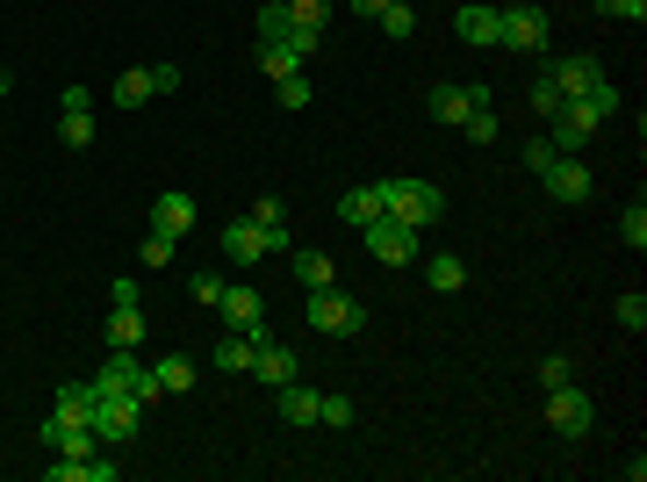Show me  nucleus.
<instances>
[{"label":"nucleus","instance_id":"36","mask_svg":"<svg viewBox=\"0 0 647 482\" xmlns=\"http://www.w3.org/2000/svg\"><path fill=\"white\" fill-rule=\"evenodd\" d=\"M144 80H152V94H180V66H173V58L144 66Z\"/></svg>","mask_w":647,"mask_h":482},{"label":"nucleus","instance_id":"44","mask_svg":"<svg viewBox=\"0 0 647 482\" xmlns=\"http://www.w3.org/2000/svg\"><path fill=\"white\" fill-rule=\"evenodd\" d=\"M8 86H15V72H8V66H0V94H8Z\"/></svg>","mask_w":647,"mask_h":482},{"label":"nucleus","instance_id":"42","mask_svg":"<svg viewBox=\"0 0 647 482\" xmlns=\"http://www.w3.org/2000/svg\"><path fill=\"white\" fill-rule=\"evenodd\" d=\"M546 158H554V144H546V138H532V144H526V152H518V166H526V173H540V166H546Z\"/></svg>","mask_w":647,"mask_h":482},{"label":"nucleus","instance_id":"15","mask_svg":"<svg viewBox=\"0 0 647 482\" xmlns=\"http://www.w3.org/2000/svg\"><path fill=\"white\" fill-rule=\"evenodd\" d=\"M273 411H281V425H317V389H303V381H281L273 389Z\"/></svg>","mask_w":647,"mask_h":482},{"label":"nucleus","instance_id":"3","mask_svg":"<svg viewBox=\"0 0 647 482\" xmlns=\"http://www.w3.org/2000/svg\"><path fill=\"white\" fill-rule=\"evenodd\" d=\"M381 216H396V224H410V231H432L446 216V188L439 180H417V173L381 180Z\"/></svg>","mask_w":647,"mask_h":482},{"label":"nucleus","instance_id":"6","mask_svg":"<svg viewBox=\"0 0 647 482\" xmlns=\"http://www.w3.org/2000/svg\"><path fill=\"white\" fill-rule=\"evenodd\" d=\"M540 72H546L554 86H562V102H568V94H590V86L612 80L597 51H546V58H540Z\"/></svg>","mask_w":647,"mask_h":482},{"label":"nucleus","instance_id":"37","mask_svg":"<svg viewBox=\"0 0 647 482\" xmlns=\"http://www.w3.org/2000/svg\"><path fill=\"white\" fill-rule=\"evenodd\" d=\"M597 15H612V22H647V0H597Z\"/></svg>","mask_w":647,"mask_h":482},{"label":"nucleus","instance_id":"14","mask_svg":"<svg viewBox=\"0 0 647 482\" xmlns=\"http://www.w3.org/2000/svg\"><path fill=\"white\" fill-rule=\"evenodd\" d=\"M223 252H231V267H259V259H267V238H259L252 216H231V231H223Z\"/></svg>","mask_w":647,"mask_h":482},{"label":"nucleus","instance_id":"2","mask_svg":"<svg viewBox=\"0 0 647 482\" xmlns=\"http://www.w3.org/2000/svg\"><path fill=\"white\" fill-rule=\"evenodd\" d=\"M496 51L546 58V51H554V15H546L540 0H511V8H496Z\"/></svg>","mask_w":647,"mask_h":482},{"label":"nucleus","instance_id":"1","mask_svg":"<svg viewBox=\"0 0 647 482\" xmlns=\"http://www.w3.org/2000/svg\"><path fill=\"white\" fill-rule=\"evenodd\" d=\"M604 116H619V86L604 80V86H590V94H568L554 116H546V144L554 152H583V144L597 138V122Z\"/></svg>","mask_w":647,"mask_h":482},{"label":"nucleus","instance_id":"7","mask_svg":"<svg viewBox=\"0 0 647 482\" xmlns=\"http://www.w3.org/2000/svg\"><path fill=\"white\" fill-rule=\"evenodd\" d=\"M540 180H546V195L554 202H590V188H597V173L583 166V152H554L540 166Z\"/></svg>","mask_w":647,"mask_h":482},{"label":"nucleus","instance_id":"35","mask_svg":"<svg viewBox=\"0 0 647 482\" xmlns=\"http://www.w3.org/2000/svg\"><path fill=\"white\" fill-rule=\"evenodd\" d=\"M526 102H532V116H554V108H562V86H554V80H546V72H540V80H532V94H526Z\"/></svg>","mask_w":647,"mask_h":482},{"label":"nucleus","instance_id":"19","mask_svg":"<svg viewBox=\"0 0 647 482\" xmlns=\"http://www.w3.org/2000/svg\"><path fill=\"white\" fill-rule=\"evenodd\" d=\"M144 331H152V325H144V303H108V345H130V353H137Z\"/></svg>","mask_w":647,"mask_h":482},{"label":"nucleus","instance_id":"34","mask_svg":"<svg viewBox=\"0 0 647 482\" xmlns=\"http://www.w3.org/2000/svg\"><path fill=\"white\" fill-rule=\"evenodd\" d=\"M173 245H180V238H166V231H152V238L137 245V259H144V267H173Z\"/></svg>","mask_w":647,"mask_h":482},{"label":"nucleus","instance_id":"25","mask_svg":"<svg viewBox=\"0 0 647 482\" xmlns=\"http://www.w3.org/2000/svg\"><path fill=\"white\" fill-rule=\"evenodd\" d=\"M259 72H267V80H289V72H303V58H295L281 36H259Z\"/></svg>","mask_w":647,"mask_h":482},{"label":"nucleus","instance_id":"26","mask_svg":"<svg viewBox=\"0 0 647 482\" xmlns=\"http://www.w3.org/2000/svg\"><path fill=\"white\" fill-rule=\"evenodd\" d=\"M273 102H281V116H303V108L317 102V94H309L303 72H289V80H273Z\"/></svg>","mask_w":647,"mask_h":482},{"label":"nucleus","instance_id":"39","mask_svg":"<svg viewBox=\"0 0 647 482\" xmlns=\"http://www.w3.org/2000/svg\"><path fill=\"white\" fill-rule=\"evenodd\" d=\"M568 375H576V367H568V353H546V361H540V389H562Z\"/></svg>","mask_w":647,"mask_h":482},{"label":"nucleus","instance_id":"20","mask_svg":"<svg viewBox=\"0 0 647 482\" xmlns=\"http://www.w3.org/2000/svg\"><path fill=\"white\" fill-rule=\"evenodd\" d=\"M252 353H259V345L245 339V331L223 325V339H216V353H209V367H223V375H252Z\"/></svg>","mask_w":647,"mask_h":482},{"label":"nucleus","instance_id":"9","mask_svg":"<svg viewBox=\"0 0 647 482\" xmlns=\"http://www.w3.org/2000/svg\"><path fill=\"white\" fill-rule=\"evenodd\" d=\"M137 418H144L137 397H94V439H102V447H130Z\"/></svg>","mask_w":647,"mask_h":482},{"label":"nucleus","instance_id":"38","mask_svg":"<svg viewBox=\"0 0 647 482\" xmlns=\"http://www.w3.org/2000/svg\"><path fill=\"white\" fill-rule=\"evenodd\" d=\"M289 8H281V0H267V8H259V36H289Z\"/></svg>","mask_w":647,"mask_h":482},{"label":"nucleus","instance_id":"11","mask_svg":"<svg viewBox=\"0 0 647 482\" xmlns=\"http://www.w3.org/2000/svg\"><path fill=\"white\" fill-rule=\"evenodd\" d=\"M425 108H432L439 122H454V130H460V122L475 116V108H490V86H460V80H439V86L425 94Z\"/></svg>","mask_w":647,"mask_h":482},{"label":"nucleus","instance_id":"41","mask_svg":"<svg viewBox=\"0 0 647 482\" xmlns=\"http://www.w3.org/2000/svg\"><path fill=\"white\" fill-rule=\"evenodd\" d=\"M188 289H195V303H209V310L223 303V274H188Z\"/></svg>","mask_w":647,"mask_h":482},{"label":"nucleus","instance_id":"22","mask_svg":"<svg viewBox=\"0 0 647 482\" xmlns=\"http://www.w3.org/2000/svg\"><path fill=\"white\" fill-rule=\"evenodd\" d=\"M460 36H468V44H482V51H496V8H482V0H468V8H460Z\"/></svg>","mask_w":647,"mask_h":482},{"label":"nucleus","instance_id":"33","mask_svg":"<svg viewBox=\"0 0 647 482\" xmlns=\"http://www.w3.org/2000/svg\"><path fill=\"white\" fill-rule=\"evenodd\" d=\"M281 8H289L295 22H317V30H324L331 15H339V0H281Z\"/></svg>","mask_w":647,"mask_h":482},{"label":"nucleus","instance_id":"31","mask_svg":"<svg viewBox=\"0 0 647 482\" xmlns=\"http://www.w3.org/2000/svg\"><path fill=\"white\" fill-rule=\"evenodd\" d=\"M281 44H289L295 58H317V51H324V30H317V22H289V36H281Z\"/></svg>","mask_w":647,"mask_h":482},{"label":"nucleus","instance_id":"28","mask_svg":"<svg viewBox=\"0 0 647 482\" xmlns=\"http://www.w3.org/2000/svg\"><path fill=\"white\" fill-rule=\"evenodd\" d=\"M375 22H381V36H396V44H403V36L417 30V8H410V0H389V8H381Z\"/></svg>","mask_w":647,"mask_h":482},{"label":"nucleus","instance_id":"10","mask_svg":"<svg viewBox=\"0 0 647 482\" xmlns=\"http://www.w3.org/2000/svg\"><path fill=\"white\" fill-rule=\"evenodd\" d=\"M216 310H223V325H231V331H245L252 345H267V339H273V325H267V303H259V289H223V303H216Z\"/></svg>","mask_w":647,"mask_h":482},{"label":"nucleus","instance_id":"4","mask_svg":"<svg viewBox=\"0 0 647 482\" xmlns=\"http://www.w3.org/2000/svg\"><path fill=\"white\" fill-rule=\"evenodd\" d=\"M309 325H317L324 339H360V331H367V310L331 281V289H309Z\"/></svg>","mask_w":647,"mask_h":482},{"label":"nucleus","instance_id":"40","mask_svg":"<svg viewBox=\"0 0 647 482\" xmlns=\"http://www.w3.org/2000/svg\"><path fill=\"white\" fill-rule=\"evenodd\" d=\"M460 130H468V144H496V116H490V108H475Z\"/></svg>","mask_w":647,"mask_h":482},{"label":"nucleus","instance_id":"17","mask_svg":"<svg viewBox=\"0 0 647 482\" xmlns=\"http://www.w3.org/2000/svg\"><path fill=\"white\" fill-rule=\"evenodd\" d=\"M289 274L303 281V289H331L339 267H331V252H317V245H295V252H289Z\"/></svg>","mask_w":647,"mask_h":482},{"label":"nucleus","instance_id":"8","mask_svg":"<svg viewBox=\"0 0 647 482\" xmlns=\"http://www.w3.org/2000/svg\"><path fill=\"white\" fill-rule=\"evenodd\" d=\"M546 425L562 432V439H583V432L597 425V403L583 397L576 381H562V389H546Z\"/></svg>","mask_w":647,"mask_h":482},{"label":"nucleus","instance_id":"13","mask_svg":"<svg viewBox=\"0 0 647 482\" xmlns=\"http://www.w3.org/2000/svg\"><path fill=\"white\" fill-rule=\"evenodd\" d=\"M195 216H202V209H195V195H180V188H166L152 202V231H166V238H188Z\"/></svg>","mask_w":647,"mask_h":482},{"label":"nucleus","instance_id":"5","mask_svg":"<svg viewBox=\"0 0 647 482\" xmlns=\"http://www.w3.org/2000/svg\"><path fill=\"white\" fill-rule=\"evenodd\" d=\"M360 238H367V252H375L381 267H417V259H425V231L396 224V216H375V224L360 231Z\"/></svg>","mask_w":647,"mask_h":482},{"label":"nucleus","instance_id":"32","mask_svg":"<svg viewBox=\"0 0 647 482\" xmlns=\"http://www.w3.org/2000/svg\"><path fill=\"white\" fill-rule=\"evenodd\" d=\"M619 238H626L633 252L647 245V202H640V195H633V202H626V216H619Z\"/></svg>","mask_w":647,"mask_h":482},{"label":"nucleus","instance_id":"18","mask_svg":"<svg viewBox=\"0 0 647 482\" xmlns=\"http://www.w3.org/2000/svg\"><path fill=\"white\" fill-rule=\"evenodd\" d=\"M375 216H381V180H367V188H345V195H339V224L367 231Z\"/></svg>","mask_w":647,"mask_h":482},{"label":"nucleus","instance_id":"30","mask_svg":"<svg viewBox=\"0 0 647 482\" xmlns=\"http://www.w3.org/2000/svg\"><path fill=\"white\" fill-rule=\"evenodd\" d=\"M144 102H152V80H144V66H137V72L116 80V108H144Z\"/></svg>","mask_w":647,"mask_h":482},{"label":"nucleus","instance_id":"16","mask_svg":"<svg viewBox=\"0 0 647 482\" xmlns=\"http://www.w3.org/2000/svg\"><path fill=\"white\" fill-rule=\"evenodd\" d=\"M417 267H425V289H439V295L468 289V259H460V252H425Z\"/></svg>","mask_w":647,"mask_h":482},{"label":"nucleus","instance_id":"12","mask_svg":"<svg viewBox=\"0 0 647 482\" xmlns=\"http://www.w3.org/2000/svg\"><path fill=\"white\" fill-rule=\"evenodd\" d=\"M245 216L259 224V238H267V252H295V231H289V202H281V195H259V202L245 209Z\"/></svg>","mask_w":647,"mask_h":482},{"label":"nucleus","instance_id":"43","mask_svg":"<svg viewBox=\"0 0 647 482\" xmlns=\"http://www.w3.org/2000/svg\"><path fill=\"white\" fill-rule=\"evenodd\" d=\"M381 8H389V0H345V15H367V22H375Z\"/></svg>","mask_w":647,"mask_h":482},{"label":"nucleus","instance_id":"27","mask_svg":"<svg viewBox=\"0 0 647 482\" xmlns=\"http://www.w3.org/2000/svg\"><path fill=\"white\" fill-rule=\"evenodd\" d=\"M317 425H353V397H345V389H317Z\"/></svg>","mask_w":647,"mask_h":482},{"label":"nucleus","instance_id":"21","mask_svg":"<svg viewBox=\"0 0 647 482\" xmlns=\"http://www.w3.org/2000/svg\"><path fill=\"white\" fill-rule=\"evenodd\" d=\"M252 375L267 381V389H281V381H295V353H289L281 339H267V345L252 353Z\"/></svg>","mask_w":647,"mask_h":482},{"label":"nucleus","instance_id":"29","mask_svg":"<svg viewBox=\"0 0 647 482\" xmlns=\"http://www.w3.org/2000/svg\"><path fill=\"white\" fill-rule=\"evenodd\" d=\"M612 317H619V325L633 331V339H640V331H647V295H640V289H626V295L612 303Z\"/></svg>","mask_w":647,"mask_h":482},{"label":"nucleus","instance_id":"23","mask_svg":"<svg viewBox=\"0 0 647 482\" xmlns=\"http://www.w3.org/2000/svg\"><path fill=\"white\" fill-rule=\"evenodd\" d=\"M152 375H158V389H166V397H188V389H195V375H202V367H195L188 353H166V361H158Z\"/></svg>","mask_w":647,"mask_h":482},{"label":"nucleus","instance_id":"24","mask_svg":"<svg viewBox=\"0 0 647 482\" xmlns=\"http://www.w3.org/2000/svg\"><path fill=\"white\" fill-rule=\"evenodd\" d=\"M58 138H66V152H86V144H94V102L66 108V116H58Z\"/></svg>","mask_w":647,"mask_h":482}]
</instances>
